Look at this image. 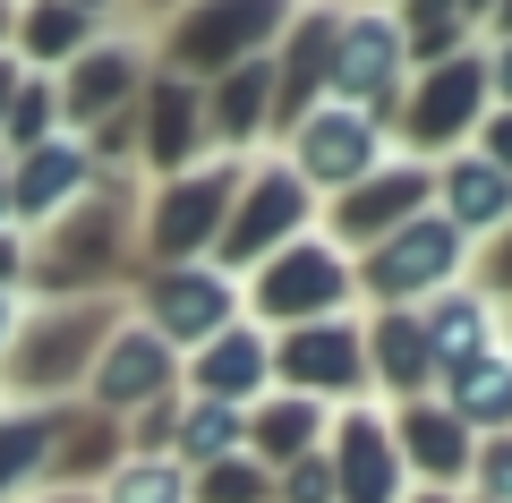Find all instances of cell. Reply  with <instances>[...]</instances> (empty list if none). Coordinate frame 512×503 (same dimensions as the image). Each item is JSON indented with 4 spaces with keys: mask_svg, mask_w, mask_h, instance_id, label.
Here are the masks:
<instances>
[{
    "mask_svg": "<svg viewBox=\"0 0 512 503\" xmlns=\"http://www.w3.org/2000/svg\"><path fill=\"white\" fill-rule=\"evenodd\" d=\"M9 35H18V0H0V52H9Z\"/></svg>",
    "mask_w": 512,
    "mask_h": 503,
    "instance_id": "obj_43",
    "label": "cell"
},
{
    "mask_svg": "<svg viewBox=\"0 0 512 503\" xmlns=\"http://www.w3.org/2000/svg\"><path fill=\"white\" fill-rule=\"evenodd\" d=\"M128 316H146L154 333H163L171 350H205L214 333H231L239 316H248V282L239 273H222V265H146L137 282H128Z\"/></svg>",
    "mask_w": 512,
    "mask_h": 503,
    "instance_id": "obj_10",
    "label": "cell"
},
{
    "mask_svg": "<svg viewBox=\"0 0 512 503\" xmlns=\"http://www.w3.org/2000/svg\"><path fill=\"white\" fill-rule=\"evenodd\" d=\"M487 9H495V0H461V18H470V26H487Z\"/></svg>",
    "mask_w": 512,
    "mask_h": 503,
    "instance_id": "obj_46",
    "label": "cell"
},
{
    "mask_svg": "<svg viewBox=\"0 0 512 503\" xmlns=\"http://www.w3.org/2000/svg\"><path fill=\"white\" fill-rule=\"evenodd\" d=\"M120 316H128L120 290H103V299H26V324L9 342V359H0V410H60V401H77Z\"/></svg>",
    "mask_w": 512,
    "mask_h": 503,
    "instance_id": "obj_2",
    "label": "cell"
},
{
    "mask_svg": "<svg viewBox=\"0 0 512 503\" xmlns=\"http://www.w3.org/2000/svg\"><path fill=\"white\" fill-rule=\"evenodd\" d=\"M325 427H333V410L325 401H308V393H265L248 410V461H265L282 478L291 461H308L316 444H325Z\"/></svg>",
    "mask_w": 512,
    "mask_h": 503,
    "instance_id": "obj_27",
    "label": "cell"
},
{
    "mask_svg": "<svg viewBox=\"0 0 512 503\" xmlns=\"http://www.w3.org/2000/svg\"><path fill=\"white\" fill-rule=\"evenodd\" d=\"M495 111L487 94V52H453L436 69H410L402 86V111H393V154H419V162H444L478 137V120Z\"/></svg>",
    "mask_w": 512,
    "mask_h": 503,
    "instance_id": "obj_8",
    "label": "cell"
},
{
    "mask_svg": "<svg viewBox=\"0 0 512 503\" xmlns=\"http://www.w3.org/2000/svg\"><path fill=\"white\" fill-rule=\"evenodd\" d=\"M94 154H86V137H43V145H26V154H9V222H18L26 239L35 231H52L69 205H86L94 197Z\"/></svg>",
    "mask_w": 512,
    "mask_h": 503,
    "instance_id": "obj_18",
    "label": "cell"
},
{
    "mask_svg": "<svg viewBox=\"0 0 512 503\" xmlns=\"http://www.w3.org/2000/svg\"><path fill=\"white\" fill-rule=\"evenodd\" d=\"M342 9L350 0H299V18L282 26V43L265 60H274V137L291 120H308L316 103L333 94V43H342Z\"/></svg>",
    "mask_w": 512,
    "mask_h": 503,
    "instance_id": "obj_17",
    "label": "cell"
},
{
    "mask_svg": "<svg viewBox=\"0 0 512 503\" xmlns=\"http://www.w3.org/2000/svg\"><path fill=\"white\" fill-rule=\"evenodd\" d=\"M350 265H359V299L367 307H427L436 290H453V282H470V273H478V248L436 214V205H427L419 222L384 231L376 248L350 256Z\"/></svg>",
    "mask_w": 512,
    "mask_h": 503,
    "instance_id": "obj_7",
    "label": "cell"
},
{
    "mask_svg": "<svg viewBox=\"0 0 512 503\" xmlns=\"http://www.w3.org/2000/svg\"><path fill=\"white\" fill-rule=\"evenodd\" d=\"M291 18H299V0H180V9L146 35V52H154V69L214 86L239 60H265Z\"/></svg>",
    "mask_w": 512,
    "mask_h": 503,
    "instance_id": "obj_3",
    "label": "cell"
},
{
    "mask_svg": "<svg viewBox=\"0 0 512 503\" xmlns=\"http://www.w3.org/2000/svg\"><path fill=\"white\" fill-rule=\"evenodd\" d=\"M274 154L316 188V205H333L342 188H359L367 171L393 154V128H384L376 111H359V103H342V94H325L308 120H291V128L274 137Z\"/></svg>",
    "mask_w": 512,
    "mask_h": 503,
    "instance_id": "obj_9",
    "label": "cell"
},
{
    "mask_svg": "<svg viewBox=\"0 0 512 503\" xmlns=\"http://www.w3.org/2000/svg\"><path fill=\"white\" fill-rule=\"evenodd\" d=\"M350 307H359V265H350L325 231L291 239L282 256H265V265L248 273V324H265V333L325 324V316H350Z\"/></svg>",
    "mask_w": 512,
    "mask_h": 503,
    "instance_id": "obj_6",
    "label": "cell"
},
{
    "mask_svg": "<svg viewBox=\"0 0 512 503\" xmlns=\"http://www.w3.org/2000/svg\"><path fill=\"white\" fill-rule=\"evenodd\" d=\"M205 137H214V154H265L274 145V60H239L205 86Z\"/></svg>",
    "mask_w": 512,
    "mask_h": 503,
    "instance_id": "obj_25",
    "label": "cell"
},
{
    "mask_svg": "<svg viewBox=\"0 0 512 503\" xmlns=\"http://www.w3.org/2000/svg\"><path fill=\"white\" fill-rule=\"evenodd\" d=\"M427 205H436V162H419V154H384L359 188H342V197L325 205V222H316V231H325L342 256H367L384 231L419 222Z\"/></svg>",
    "mask_w": 512,
    "mask_h": 503,
    "instance_id": "obj_12",
    "label": "cell"
},
{
    "mask_svg": "<svg viewBox=\"0 0 512 503\" xmlns=\"http://www.w3.org/2000/svg\"><path fill=\"white\" fill-rule=\"evenodd\" d=\"M26 231H0V290H26Z\"/></svg>",
    "mask_w": 512,
    "mask_h": 503,
    "instance_id": "obj_38",
    "label": "cell"
},
{
    "mask_svg": "<svg viewBox=\"0 0 512 503\" xmlns=\"http://www.w3.org/2000/svg\"><path fill=\"white\" fill-rule=\"evenodd\" d=\"M470 486H478V503H512V427H504V435H478Z\"/></svg>",
    "mask_w": 512,
    "mask_h": 503,
    "instance_id": "obj_35",
    "label": "cell"
},
{
    "mask_svg": "<svg viewBox=\"0 0 512 503\" xmlns=\"http://www.w3.org/2000/svg\"><path fill=\"white\" fill-rule=\"evenodd\" d=\"M231 452H248V410H231V401H180V418H171V461L197 478V469L231 461Z\"/></svg>",
    "mask_w": 512,
    "mask_h": 503,
    "instance_id": "obj_30",
    "label": "cell"
},
{
    "mask_svg": "<svg viewBox=\"0 0 512 503\" xmlns=\"http://www.w3.org/2000/svg\"><path fill=\"white\" fill-rule=\"evenodd\" d=\"M274 503H342V486H333V461H325V444L308 452V461H291L274 478Z\"/></svg>",
    "mask_w": 512,
    "mask_h": 503,
    "instance_id": "obj_34",
    "label": "cell"
},
{
    "mask_svg": "<svg viewBox=\"0 0 512 503\" xmlns=\"http://www.w3.org/2000/svg\"><path fill=\"white\" fill-rule=\"evenodd\" d=\"M128 461V427L103 410H86V401H69L60 410V435H52V461H43V478L52 486H77V495H103V478Z\"/></svg>",
    "mask_w": 512,
    "mask_h": 503,
    "instance_id": "obj_26",
    "label": "cell"
},
{
    "mask_svg": "<svg viewBox=\"0 0 512 503\" xmlns=\"http://www.w3.org/2000/svg\"><path fill=\"white\" fill-rule=\"evenodd\" d=\"M205 154H214V137H205V86L154 69L146 94H137V180H171V171H188Z\"/></svg>",
    "mask_w": 512,
    "mask_h": 503,
    "instance_id": "obj_19",
    "label": "cell"
},
{
    "mask_svg": "<svg viewBox=\"0 0 512 503\" xmlns=\"http://www.w3.org/2000/svg\"><path fill=\"white\" fill-rule=\"evenodd\" d=\"M180 393V350L154 333L146 316H120L111 324V342H103V359H94V376H86V410H103V418H137V410H154V401H171Z\"/></svg>",
    "mask_w": 512,
    "mask_h": 503,
    "instance_id": "obj_14",
    "label": "cell"
},
{
    "mask_svg": "<svg viewBox=\"0 0 512 503\" xmlns=\"http://www.w3.org/2000/svg\"><path fill=\"white\" fill-rule=\"evenodd\" d=\"M52 503H103V495H77V486H52Z\"/></svg>",
    "mask_w": 512,
    "mask_h": 503,
    "instance_id": "obj_47",
    "label": "cell"
},
{
    "mask_svg": "<svg viewBox=\"0 0 512 503\" xmlns=\"http://www.w3.org/2000/svg\"><path fill=\"white\" fill-rule=\"evenodd\" d=\"M69 9H86V18H111V9H120V0H69Z\"/></svg>",
    "mask_w": 512,
    "mask_h": 503,
    "instance_id": "obj_45",
    "label": "cell"
},
{
    "mask_svg": "<svg viewBox=\"0 0 512 503\" xmlns=\"http://www.w3.org/2000/svg\"><path fill=\"white\" fill-rule=\"evenodd\" d=\"M60 410H69V401H60ZM60 410H0V503H26V495L43 486Z\"/></svg>",
    "mask_w": 512,
    "mask_h": 503,
    "instance_id": "obj_31",
    "label": "cell"
},
{
    "mask_svg": "<svg viewBox=\"0 0 512 503\" xmlns=\"http://www.w3.org/2000/svg\"><path fill=\"white\" fill-rule=\"evenodd\" d=\"M18 324H26V290H0V359H9V342H18Z\"/></svg>",
    "mask_w": 512,
    "mask_h": 503,
    "instance_id": "obj_40",
    "label": "cell"
},
{
    "mask_svg": "<svg viewBox=\"0 0 512 503\" xmlns=\"http://www.w3.org/2000/svg\"><path fill=\"white\" fill-rule=\"evenodd\" d=\"M478 290H495V299L512 307V231H504V239H487V248H478Z\"/></svg>",
    "mask_w": 512,
    "mask_h": 503,
    "instance_id": "obj_37",
    "label": "cell"
},
{
    "mask_svg": "<svg viewBox=\"0 0 512 503\" xmlns=\"http://www.w3.org/2000/svg\"><path fill=\"white\" fill-rule=\"evenodd\" d=\"M0 231H18V222H9V154H0Z\"/></svg>",
    "mask_w": 512,
    "mask_h": 503,
    "instance_id": "obj_44",
    "label": "cell"
},
{
    "mask_svg": "<svg viewBox=\"0 0 512 503\" xmlns=\"http://www.w3.org/2000/svg\"><path fill=\"white\" fill-rule=\"evenodd\" d=\"M487 94L512 111V35H504V43H487Z\"/></svg>",
    "mask_w": 512,
    "mask_h": 503,
    "instance_id": "obj_39",
    "label": "cell"
},
{
    "mask_svg": "<svg viewBox=\"0 0 512 503\" xmlns=\"http://www.w3.org/2000/svg\"><path fill=\"white\" fill-rule=\"evenodd\" d=\"M325 461H333L342 503H410V469H402V444H393V410H384V401L333 410Z\"/></svg>",
    "mask_w": 512,
    "mask_h": 503,
    "instance_id": "obj_16",
    "label": "cell"
},
{
    "mask_svg": "<svg viewBox=\"0 0 512 503\" xmlns=\"http://www.w3.org/2000/svg\"><path fill=\"white\" fill-rule=\"evenodd\" d=\"M419 333H427V359H436V384H444L453 367L487 359L512 333V307L495 299V290H478V282H453V290H436V299L419 307Z\"/></svg>",
    "mask_w": 512,
    "mask_h": 503,
    "instance_id": "obj_22",
    "label": "cell"
},
{
    "mask_svg": "<svg viewBox=\"0 0 512 503\" xmlns=\"http://www.w3.org/2000/svg\"><path fill=\"white\" fill-rule=\"evenodd\" d=\"M94 35H103V18H86V9H69V0H18V35H9V52H18L35 77H60Z\"/></svg>",
    "mask_w": 512,
    "mask_h": 503,
    "instance_id": "obj_29",
    "label": "cell"
},
{
    "mask_svg": "<svg viewBox=\"0 0 512 503\" xmlns=\"http://www.w3.org/2000/svg\"><path fill=\"white\" fill-rule=\"evenodd\" d=\"M239 180H248V154H205L188 171H171V180H146V197H137V256L146 265H205L222 222H231Z\"/></svg>",
    "mask_w": 512,
    "mask_h": 503,
    "instance_id": "obj_4",
    "label": "cell"
},
{
    "mask_svg": "<svg viewBox=\"0 0 512 503\" xmlns=\"http://www.w3.org/2000/svg\"><path fill=\"white\" fill-rule=\"evenodd\" d=\"M410 503H461V495H427V486H410Z\"/></svg>",
    "mask_w": 512,
    "mask_h": 503,
    "instance_id": "obj_48",
    "label": "cell"
},
{
    "mask_svg": "<svg viewBox=\"0 0 512 503\" xmlns=\"http://www.w3.org/2000/svg\"><path fill=\"white\" fill-rule=\"evenodd\" d=\"M180 376H188V393H197V401H231V410H256V401L274 393V333L239 316L231 333H214L205 350H188Z\"/></svg>",
    "mask_w": 512,
    "mask_h": 503,
    "instance_id": "obj_21",
    "label": "cell"
},
{
    "mask_svg": "<svg viewBox=\"0 0 512 503\" xmlns=\"http://www.w3.org/2000/svg\"><path fill=\"white\" fill-rule=\"evenodd\" d=\"M470 145H478V154H487L495 171H504V180H512V111H504V103H495L487 120H478V137H470Z\"/></svg>",
    "mask_w": 512,
    "mask_h": 503,
    "instance_id": "obj_36",
    "label": "cell"
},
{
    "mask_svg": "<svg viewBox=\"0 0 512 503\" xmlns=\"http://www.w3.org/2000/svg\"><path fill=\"white\" fill-rule=\"evenodd\" d=\"M18 86H26V60L0 52V120H9V103H18Z\"/></svg>",
    "mask_w": 512,
    "mask_h": 503,
    "instance_id": "obj_41",
    "label": "cell"
},
{
    "mask_svg": "<svg viewBox=\"0 0 512 503\" xmlns=\"http://www.w3.org/2000/svg\"><path fill=\"white\" fill-rule=\"evenodd\" d=\"M436 401H444L470 435H504V427H512V333L487 350V359L453 367V376L436 384Z\"/></svg>",
    "mask_w": 512,
    "mask_h": 503,
    "instance_id": "obj_28",
    "label": "cell"
},
{
    "mask_svg": "<svg viewBox=\"0 0 512 503\" xmlns=\"http://www.w3.org/2000/svg\"><path fill=\"white\" fill-rule=\"evenodd\" d=\"M359 342H367V393H384V410L436 401V359H427L419 307H367Z\"/></svg>",
    "mask_w": 512,
    "mask_h": 503,
    "instance_id": "obj_23",
    "label": "cell"
},
{
    "mask_svg": "<svg viewBox=\"0 0 512 503\" xmlns=\"http://www.w3.org/2000/svg\"><path fill=\"white\" fill-rule=\"evenodd\" d=\"M146 77H154L146 35H128V26H103V35H94L86 52H77L69 69L52 77V86H60V128H69V137L103 128L111 111H128L137 94H146Z\"/></svg>",
    "mask_w": 512,
    "mask_h": 503,
    "instance_id": "obj_15",
    "label": "cell"
},
{
    "mask_svg": "<svg viewBox=\"0 0 512 503\" xmlns=\"http://www.w3.org/2000/svg\"><path fill=\"white\" fill-rule=\"evenodd\" d=\"M316 222H325L316 188L299 180L274 145H265V154H248V180H239L231 222H222V239H214V256H205V265H222V273H239V282H248L265 256H282L291 239H308Z\"/></svg>",
    "mask_w": 512,
    "mask_h": 503,
    "instance_id": "obj_5",
    "label": "cell"
},
{
    "mask_svg": "<svg viewBox=\"0 0 512 503\" xmlns=\"http://www.w3.org/2000/svg\"><path fill=\"white\" fill-rule=\"evenodd\" d=\"M43 137H60V86L26 69L18 103H9V120H0V154H26V145H43Z\"/></svg>",
    "mask_w": 512,
    "mask_h": 503,
    "instance_id": "obj_32",
    "label": "cell"
},
{
    "mask_svg": "<svg viewBox=\"0 0 512 503\" xmlns=\"http://www.w3.org/2000/svg\"><path fill=\"white\" fill-rule=\"evenodd\" d=\"M274 393H308V401H325V410L376 401V393H367L359 316H325V324H291V333H274Z\"/></svg>",
    "mask_w": 512,
    "mask_h": 503,
    "instance_id": "obj_13",
    "label": "cell"
},
{
    "mask_svg": "<svg viewBox=\"0 0 512 503\" xmlns=\"http://www.w3.org/2000/svg\"><path fill=\"white\" fill-rule=\"evenodd\" d=\"M393 444H402L410 486H427V495H461L470 469H478V435L461 427L444 401H402V410H393Z\"/></svg>",
    "mask_w": 512,
    "mask_h": 503,
    "instance_id": "obj_20",
    "label": "cell"
},
{
    "mask_svg": "<svg viewBox=\"0 0 512 503\" xmlns=\"http://www.w3.org/2000/svg\"><path fill=\"white\" fill-rule=\"evenodd\" d=\"M487 35H495V43L512 35V0H495V9H487Z\"/></svg>",
    "mask_w": 512,
    "mask_h": 503,
    "instance_id": "obj_42",
    "label": "cell"
},
{
    "mask_svg": "<svg viewBox=\"0 0 512 503\" xmlns=\"http://www.w3.org/2000/svg\"><path fill=\"white\" fill-rule=\"evenodd\" d=\"M436 214L453 222L470 248H487V239L512 231V180L495 171L487 154H478V145H461V154L436 162Z\"/></svg>",
    "mask_w": 512,
    "mask_h": 503,
    "instance_id": "obj_24",
    "label": "cell"
},
{
    "mask_svg": "<svg viewBox=\"0 0 512 503\" xmlns=\"http://www.w3.org/2000/svg\"><path fill=\"white\" fill-rule=\"evenodd\" d=\"M188 503H274V469L248 461V452H231V461H214V469L188 478Z\"/></svg>",
    "mask_w": 512,
    "mask_h": 503,
    "instance_id": "obj_33",
    "label": "cell"
},
{
    "mask_svg": "<svg viewBox=\"0 0 512 503\" xmlns=\"http://www.w3.org/2000/svg\"><path fill=\"white\" fill-rule=\"evenodd\" d=\"M402 86H410V35H402V18H393V0H350L342 43H333V94L359 103V111H376V120L393 128Z\"/></svg>",
    "mask_w": 512,
    "mask_h": 503,
    "instance_id": "obj_11",
    "label": "cell"
},
{
    "mask_svg": "<svg viewBox=\"0 0 512 503\" xmlns=\"http://www.w3.org/2000/svg\"><path fill=\"white\" fill-rule=\"evenodd\" d=\"M26 299H128V265H137V171H103L86 205L26 239Z\"/></svg>",
    "mask_w": 512,
    "mask_h": 503,
    "instance_id": "obj_1",
    "label": "cell"
}]
</instances>
